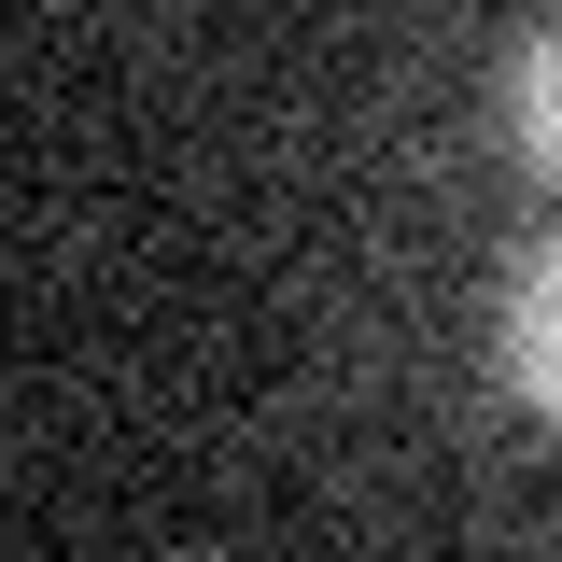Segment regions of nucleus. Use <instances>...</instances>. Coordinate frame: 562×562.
Returning a JSON list of instances; mask_svg holds the SVG:
<instances>
[{
  "label": "nucleus",
  "instance_id": "nucleus-1",
  "mask_svg": "<svg viewBox=\"0 0 562 562\" xmlns=\"http://www.w3.org/2000/svg\"><path fill=\"white\" fill-rule=\"evenodd\" d=\"M492 380H506V408L549 422L562 436V225L506 268V310H492Z\"/></svg>",
  "mask_w": 562,
  "mask_h": 562
},
{
  "label": "nucleus",
  "instance_id": "nucleus-2",
  "mask_svg": "<svg viewBox=\"0 0 562 562\" xmlns=\"http://www.w3.org/2000/svg\"><path fill=\"white\" fill-rule=\"evenodd\" d=\"M492 113H506V155H520L535 183H562V14L506 43V85H492Z\"/></svg>",
  "mask_w": 562,
  "mask_h": 562
}]
</instances>
